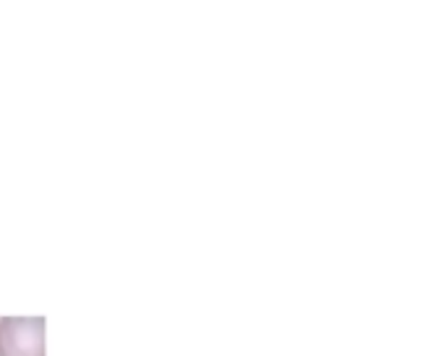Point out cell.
<instances>
[{
    "label": "cell",
    "instance_id": "cell-1",
    "mask_svg": "<svg viewBox=\"0 0 423 356\" xmlns=\"http://www.w3.org/2000/svg\"><path fill=\"white\" fill-rule=\"evenodd\" d=\"M45 319L40 314L0 316V356H45Z\"/></svg>",
    "mask_w": 423,
    "mask_h": 356
}]
</instances>
